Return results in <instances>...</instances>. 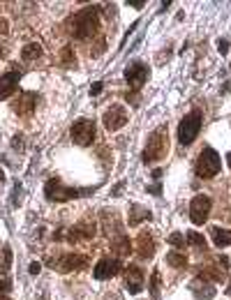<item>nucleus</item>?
<instances>
[{
    "label": "nucleus",
    "mask_w": 231,
    "mask_h": 300,
    "mask_svg": "<svg viewBox=\"0 0 231 300\" xmlns=\"http://www.w3.org/2000/svg\"><path fill=\"white\" fill-rule=\"evenodd\" d=\"M125 289L134 295L143 291V273L139 268H127L125 270Z\"/></svg>",
    "instance_id": "12"
},
{
    "label": "nucleus",
    "mask_w": 231,
    "mask_h": 300,
    "mask_svg": "<svg viewBox=\"0 0 231 300\" xmlns=\"http://www.w3.org/2000/svg\"><path fill=\"white\" fill-rule=\"evenodd\" d=\"M39 270H42V266H39V263H33V266H30V275H37Z\"/></svg>",
    "instance_id": "30"
},
{
    "label": "nucleus",
    "mask_w": 231,
    "mask_h": 300,
    "mask_svg": "<svg viewBox=\"0 0 231 300\" xmlns=\"http://www.w3.org/2000/svg\"><path fill=\"white\" fill-rule=\"evenodd\" d=\"M187 243H190V245H194V247H199V250H201V247H206V238L201 233H197V231H187Z\"/></svg>",
    "instance_id": "20"
},
{
    "label": "nucleus",
    "mask_w": 231,
    "mask_h": 300,
    "mask_svg": "<svg viewBox=\"0 0 231 300\" xmlns=\"http://www.w3.org/2000/svg\"><path fill=\"white\" fill-rule=\"evenodd\" d=\"M226 162H229V164H231V153H229V155H226Z\"/></svg>",
    "instance_id": "32"
},
{
    "label": "nucleus",
    "mask_w": 231,
    "mask_h": 300,
    "mask_svg": "<svg viewBox=\"0 0 231 300\" xmlns=\"http://www.w3.org/2000/svg\"><path fill=\"white\" fill-rule=\"evenodd\" d=\"M190 291H192L197 298H201V300H208V298H213L215 295V286L213 284H201V279H194L192 284H190Z\"/></svg>",
    "instance_id": "15"
},
{
    "label": "nucleus",
    "mask_w": 231,
    "mask_h": 300,
    "mask_svg": "<svg viewBox=\"0 0 231 300\" xmlns=\"http://www.w3.org/2000/svg\"><path fill=\"white\" fill-rule=\"evenodd\" d=\"M201 123H204V115H201V111H199V109L190 111V113H187L185 118L181 120V125H178V141H181L183 146H190V143H194L199 130H201Z\"/></svg>",
    "instance_id": "3"
},
{
    "label": "nucleus",
    "mask_w": 231,
    "mask_h": 300,
    "mask_svg": "<svg viewBox=\"0 0 231 300\" xmlns=\"http://www.w3.org/2000/svg\"><path fill=\"white\" fill-rule=\"evenodd\" d=\"M217 266H220V268H224V270H229V268H231L229 257H220V259H217Z\"/></svg>",
    "instance_id": "26"
},
{
    "label": "nucleus",
    "mask_w": 231,
    "mask_h": 300,
    "mask_svg": "<svg viewBox=\"0 0 231 300\" xmlns=\"http://www.w3.org/2000/svg\"><path fill=\"white\" fill-rule=\"evenodd\" d=\"M72 134V141L77 143V146H90L95 141V123L93 120H77L70 130Z\"/></svg>",
    "instance_id": "5"
},
{
    "label": "nucleus",
    "mask_w": 231,
    "mask_h": 300,
    "mask_svg": "<svg viewBox=\"0 0 231 300\" xmlns=\"http://www.w3.org/2000/svg\"><path fill=\"white\" fill-rule=\"evenodd\" d=\"M169 245H174V247H183V245H185V235L178 233V231H176V233H171V235H169Z\"/></svg>",
    "instance_id": "22"
},
{
    "label": "nucleus",
    "mask_w": 231,
    "mask_h": 300,
    "mask_svg": "<svg viewBox=\"0 0 231 300\" xmlns=\"http://www.w3.org/2000/svg\"><path fill=\"white\" fill-rule=\"evenodd\" d=\"M169 150V139H166L164 130H157L150 134L148 143H146V150H143V162L150 164V162H157L162 159Z\"/></svg>",
    "instance_id": "4"
},
{
    "label": "nucleus",
    "mask_w": 231,
    "mask_h": 300,
    "mask_svg": "<svg viewBox=\"0 0 231 300\" xmlns=\"http://www.w3.org/2000/svg\"><path fill=\"white\" fill-rule=\"evenodd\" d=\"M143 219H150V210H143L141 206H132V217H130V224L137 226V224L143 222Z\"/></svg>",
    "instance_id": "19"
},
{
    "label": "nucleus",
    "mask_w": 231,
    "mask_h": 300,
    "mask_svg": "<svg viewBox=\"0 0 231 300\" xmlns=\"http://www.w3.org/2000/svg\"><path fill=\"white\" fill-rule=\"evenodd\" d=\"M39 55H42V46H39L37 42H30V44H26L21 49V58L26 60V63H30V60H37Z\"/></svg>",
    "instance_id": "17"
},
{
    "label": "nucleus",
    "mask_w": 231,
    "mask_h": 300,
    "mask_svg": "<svg viewBox=\"0 0 231 300\" xmlns=\"http://www.w3.org/2000/svg\"><path fill=\"white\" fill-rule=\"evenodd\" d=\"M157 286H160V275H157V270L153 273V279H150V293L157 298Z\"/></svg>",
    "instance_id": "24"
},
{
    "label": "nucleus",
    "mask_w": 231,
    "mask_h": 300,
    "mask_svg": "<svg viewBox=\"0 0 231 300\" xmlns=\"http://www.w3.org/2000/svg\"><path fill=\"white\" fill-rule=\"evenodd\" d=\"M10 289H12V284L7 282V279H0V291H3V293H7Z\"/></svg>",
    "instance_id": "29"
},
{
    "label": "nucleus",
    "mask_w": 231,
    "mask_h": 300,
    "mask_svg": "<svg viewBox=\"0 0 231 300\" xmlns=\"http://www.w3.org/2000/svg\"><path fill=\"white\" fill-rule=\"evenodd\" d=\"M139 257L141 259H150L155 254V243H153V235L148 231H141L139 233Z\"/></svg>",
    "instance_id": "14"
},
{
    "label": "nucleus",
    "mask_w": 231,
    "mask_h": 300,
    "mask_svg": "<svg viewBox=\"0 0 231 300\" xmlns=\"http://www.w3.org/2000/svg\"><path fill=\"white\" fill-rule=\"evenodd\" d=\"M150 77V70L146 63H130V65L125 67V81L130 88H134V90H139V88L143 86V83L148 81Z\"/></svg>",
    "instance_id": "7"
},
{
    "label": "nucleus",
    "mask_w": 231,
    "mask_h": 300,
    "mask_svg": "<svg viewBox=\"0 0 231 300\" xmlns=\"http://www.w3.org/2000/svg\"><path fill=\"white\" fill-rule=\"evenodd\" d=\"M210 235H213L217 247H229L231 245V231H224V229H220V226H213V229H210Z\"/></svg>",
    "instance_id": "16"
},
{
    "label": "nucleus",
    "mask_w": 231,
    "mask_h": 300,
    "mask_svg": "<svg viewBox=\"0 0 231 300\" xmlns=\"http://www.w3.org/2000/svg\"><path fill=\"white\" fill-rule=\"evenodd\" d=\"M0 180H5V173H3V171H0Z\"/></svg>",
    "instance_id": "33"
},
{
    "label": "nucleus",
    "mask_w": 231,
    "mask_h": 300,
    "mask_svg": "<svg viewBox=\"0 0 231 300\" xmlns=\"http://www.w3.org/2000/svg\"><path fill=\"white\" fill-rule=\"evenodd\" d=\"M118 273H121V261H118V259H102V261L95 263L93 277L95 279H109Z\"/></svg>",
    "instance_id": "10"
},
{
    "label": "nucleus",
    "mask_w": 231,
    "mask_h": 300,
    "mask_svg": "<svg viewBox=\"0 0 231 300\" xmlns=\"http://www.w3.org/2000/svg\"><path fill=\"white\" fill-rule=\"evenodd\" d=\"M210 208H213V201H210V197H206V194H197V197L190 201V219H192L194 224L208 222Z\"/></svg>",
    "instance_id": "6"
},
{
    "label": "nucleus",
    "mask_w": 231,
    "mask_h": 300,
    "mask_svg": "<svg viewBox=\"0 0 231 300\" xmlns=\"http://www.w3.org/2000/svg\"><path fill=\"white\" fill-rule=\"evenodd\" d=\"M127 5H132L134 10H141V7L146 5V0H127Z\"/></svg>",
    "instance_id": "28"
},
{
    "label": "nucleus",
    "mask_w": 231,
    "mask_h": 300,
    "mask_svg": "<svg viewBox=\"0 0 231 300\" xmlns=\"http://www.w3.org/2000/svg\"><path fill=\"white\" fill-rule=\"evenodd\" d=\"M81 192H77V190H67V187H63L61 185V180L58 178H51V180H46V185H44V197L49 199V201H70V199H74V197H79Z\"/></svg>",
    "instance_id": "8"
},
{
    "label": "nucleus",
    "mask_w": 231,
    "mask_h": 300,
    "mask_svg": "<svg viewBox=\"0 0 231 300\" xmlns=\"http://www.w3.org/2000/svg\"><path fill=\"white\" fill-rule=\"evenodd\" d=\"M58 261H61V270H83L88 266V259L81 257V254H65Z\"/></svg>",
    "instance_id": "13"
},
{
    "label": "nucleus",
    "mask_w": 231,
    "mask_h": 300,
    "mask_svg": "<svg viewBox=\"0 0 231 300\" xmlns=\"http://www.w3.org/2000/svg\"><path fill=\"white\" fill-rule=\"evenodd\" d=\"M125 123H127V111H125V106H121V104H113L111 109H106V113H104V127H106L109 132L121 130Z\"/></svg>",
    "instance_id": "9"
},
{
    "label": "nucleus",
    "mask_w": 231,
    "mask_h": 300,
    "mask_svg": "<svg viewBox=\"0 0 231 300\" xmlns=\"http://www.w3.org/2000/svg\"><path fill=\"white\" fill-rule=\"evenodd\" d=\"M166 263H169L171 268H183V266H187V257L181 254V252H169V254H166Z\"/></svg>",
    "instance_id": "18"
},
{
    "label": "nucleus",
    "mask_w": 231,
    "mask_h": 300,
    "mask_svg": "<svg viewBox=\"0 0 231 300\" xmlns=\"http://www.w3.org/2000/svg\"><path fill=\"white\" fill-rule=\"evenodd\" d=\"M220 169H222L220 155L215 153V148L206 146L204 150H201V155H199V159H197V166H194L197 175L199 178H204V180H210V178H215V175L220 173Z\"/></svg>",
    "instance_id": "2"
},
{
    "label": "nucleus",
    "mask_w": 231,
    "mask_h": 300,
    "mask_svg": "<svg viewBox=\"0 0 231 300\" xmlns=\"http://www.w3.org/2000/svg\"><path fill=\"white\" fill-rule=\"evenodd\" d=\"M102 88H104V86H102V83H93V86H90V95H93V97H95V95H99V93H102Z\"/></svg>",
    "instance_id": "27"
},
{
    "label": "nucleus",
    "mask_w": 231,
    "mask_h": 300,
    "mask_svg": "<svg viewBox=\"0 0 231 300\" xmlns=\"http://www.w3.org/2000/svg\"><path fill=\"white\" fill-rule=\"evenodd\" d=\"M19 72H7L5 77H0V99H10L14 95V90L19 88Z\"/></svg>",
    "instance_id": "11"
},
{
    "label": "nucleus",
    "mask_w": 231,
    "mask_h": 300,
    "mask_svg": "<svg viewBox=\"0 0 231 300\" xmlns=\"http://www.w3.org/2000/svg\"><path fill=\"white\" fill-rule=\"evenodd\" d=\"M113 250H116V254H118V257H125V254H130V250H132V247H130V238H121L113 245Z\"/></svg>",
    "instance_id": "21"
},
{
    "label": "nucleus",
    "mask_w": 231,
    "mask_h": 300,
    "mask_svg": "<svg viewBox=\"0 0 231 300\" xmlns=\"http://www.w3.org/2000/svg\"><path fill=\"white\" fill-rule=\"evenodd\" d=\"M226 295L231 298V277H229V286H226Z\"/></svg>",
    "instance_id": "31"
},
{
    "label": "nucleus",
    "mask_w": 231,
    "mask_h": 300,
    "mask_svg": "<svg viewBox=\"0 0 231 300\" xmlns=\"http://www.w3.org/2000/svg\"><path fill=\"white\" fill-rule=\"evenodd\" d=\"M217 49H220L222 55H226L229 53V42H226V39H220V42H217Z\"/></svg>",
    "instance_id": "25"
},
{
    "label": "nucleus",
    "mask_w": 231,
    "mask_h": 300,
    "mask_svg": "<svg viewBox=\"0 0 231 300\" xmlns=\"http://www.w3.org/2000/svg\"><path fill=\"white\" fill-rule=\"evenodd\" d=\"M21 102H23V106H21V109H17V111H30V109H33V104H35V95H30V93L23 95Z\"/></svg>",
    "instance_id": "23"
},
{
    "label": "nucleus",
    "mask_w": 231,
    "mask_h": 300,
    "mask_svg": "<svg viewBox=\"0 0 231 300\" xmlns=\"http://www.w3.org/2000/svg\"><path fill=\"white\" fill-rule=\"evenodd\" d=\"M99 28V10L97 7H86L72 19V33L77 39H88Z\"/></svg>",
    "instance_id": "1"
}]
</instances>
